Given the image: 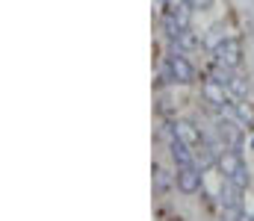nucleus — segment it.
Returning <instances> with one entry per match:
<instances>
[{
    "mask_svg": "<svg viewBox=\"0 0 254 221\" xmlns=\"http://www.w3.org/2000/svg\"><path fill=\"white\" fill-rule=\"evenodd\" d=\"M252 147H254V139H252Z\"/></svg>",
    "mask_w": 254,
    "mask_h": 221,
    "instance_id": "obj_15",
    "label": "nucleus"
},
{
    "mask_svg": "<svg viewBox=\"0 0 254 221\" xmlns=\"http://www.w3.org/2000/svg\"><path fill=\"white\" fill-rule=\"evenodd\" d=\"M234 109H237V115H240L246 124H252V109H249L246 103H234Z\"/></svg>",
    "mask_w": 254,
    "mask_h": 221,
    "instance_id": "obj_12",
    "label": "nucleus"
},
{
    "mask_svg": "<svg viewBox=\"0 0 254 221\" xmlns=\"http://www.w3.org/2000/svg\"><path fill=\"white\" fill-rule=\"evenodd\" d=\"M213 80H219L222 86H228V83L234 80V74H231V68H225V65L216 62V65H213Z\"/></svg>",
    "mask_w": 254,
    "mask_h": 221,
    "instance_id": "obj_11",
    "label": "nucleus"
},
{
    "mask_svg": "<svg viewBox=\"0 0 254 221\" xmlns=\"http://www.w3.org/2000/svg\"><path fill=\"white\" fill-rule=\"evenodd\" d=\"M243 165V156H240V150H225V153H219V171L225 174V177H231L237 168Z\"/></svg>",
    "mask_w": 254,
    "mask_h": 221,
    "instance_id": "obj_7",
    "label": "nucleus"
},
{
    "mask_svg": "<svg viewBox=\"0 0 254 221\" xmlns=\"http://www.w3.org/2000/svg\"><path fill=\"white\" fill-rule=\"evenodd\" d=\"M172 159L178 162V168H187V165H195V156L187 142H181L178 136H172Z\"/></svg>",
    "mask_w": 254,
    "mask_h": 221,
    "instance_id": "obj_6",
    "label": "nucleus"
},
{
    "mask_svg": "<svg viewBox=\"0 0 254 221\" xmlns=\"http://www.w3.org/2000/svg\"><path fill=\"white\" fill-rule=\"evenodd\" d=\"M163 80L166 83H195V65L184 56V50L178 44L172 47V56L163 65Z\"/></svg>",
    "mask_w": 254,
    "mask_h": 221,
    "instance_id": "obj_1",
    "label": "nucleus"
},
{
    "mask_svg": "<svg viewBox=\"0 0 254 221\" xmlns=\"http://www.w3.org/2000/svg\"><path fill=\"white\" fill-rule=\"evenodd\" d=\"M213 53H216V62L225 65V68H237V65L243 62V44H240V39H234V36H228Z\"/></svg>",
    "mask_w": 254,
    "mask_h": 221,
    "instance_id": "obj_2",
    "label": "nucleus"
},
{
    "mask_svg": "<svg viewBox=\"0 0 254 221\" xmlns=\"http://www.w3.org/2000/svg\"><path fill=\"white\" fill-rule=\"evenodd\" d=\"M228 88H231V94H234L237 100L249 97V80H246V77H234V80L228 83Z\"/></svg>",
    "mask_w": 254,
    "mask_h": 221,
    "instance_id": "obj_10",
    "label": "nucleus"
},
{
    "mask_svg": "<svg viewBox=\"0 0 254 221\" xmlns=\"http://www.w3.org/2000/svg\"><path fill=\"white\" fill-rule=\"evenodd\" d=\"M225 180H231V183H234L240 192H246V189H249V180H252V177H249V168H246V162H243V165H240V168H237L231 177H225Z\"/></svg>",
    "mask_w": 254,
    "mask_h": 221,
    "instance_id": "obj_9",
    "label": "nucleus"
},
{
    "mask_svg": "<svg viewBox=\"0 0 254 221\" xmlns=\"http://www.w3.org/2000/svg\"><path fill=\"white\" fill-rule=\"evenodd\" d=\"M192 9H210L213 6V0H190Z\"/></svg>",
    "mask_w": 254,
    "mask_h": 221,
    "instance_id": "obj_14",
    "label": "nucleus"
},
{
    "mask_svg": "<svg viewBox=\"0 0 254 221\" xmlns=\"http://www.w3.org/2000/svg\"><path fill=\"white\" fill-rule=\"evenodd\" d=\"M157 189H160V192L169 189V177H166V171H160V168H157Z\"/></svg>",
    "mask_w": 254,
    "mask_h": 221,
    "instance_id": "obj_13",
    "label": "nucleus"
},
{
    "mask_svg": "<svg viewBox=\"0 0 254 221\" xmlns=\"http://www.w3.org/2000/svg\"><path fill=\"white\" fill-rule=\"evenodd\" d=\"M175 183H178V189H181L184 195H195V192L201 189V171H198L195 165L178 168V177H175Z\"/></svg>",
    "mask_w": 254,
    "mask_h": 221,
    "instance_id": "obj_4",
    "label": "nucleus"
},
{
    "mask_svg": "<svg viewBox=\"0 0 254 221\" xmlns=\"http://www.w3.org/2000/svg\"><path fill=\"white\" fill-rule=\"evenodd\" d=\"M175 44H178L181 50H195V47H201V39H198V36L192 33L190 27H187V30H184V33L175 39Z\"/></svg>",
    "mask_w": 254,
    "mask_h": 221,
    "instance_id": "obj_8",
    "label": "nucleus"
},
{
    "mask_svg": "<svg viewBox=\"0 0 254 221\" xmlns=\"http://www.w3.org/2000/svg\"><path fill=\"white\" fill-rule=\"evenodd\" d=\"M172 136H178L181 142H187L190 147H195L201 142V130L195 124H190V121H175L172 124Z\"/></svg>",
    "mask_w": 254,
    "mask_h": 221,
    "instance_id": "obj_5",
    "label": "nucleus"
},
{
    "mask_svg": "<svg viewBox=\"0 0 254 221\" xmlns=\"http://www.w3.org/2000/svg\"><path fill=\"white\" fill-rule=\"evenodd\" d=\"M201 97L210 103V106H216V109H222V106H234V100H231V94L225 91V86L219 83V80H204L201 83Z\"/></svg>",
    "mask_w": 254,
    "mask_h": 221,
    "instance_id": "obj_3",
    "label": "nucleus"
}]
</instances>
